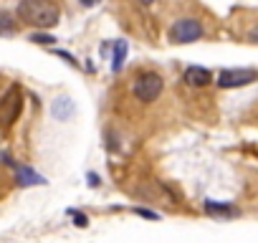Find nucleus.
I'll return each instance as SVG.
<instances>
[{"label": "nucleus", "mask_w": 258, "mask_h": 243, "mask_svg": "<svg viewBox=\"0 0 258 243\" xmlns=\"http://www.w3.org/2000/svg\"><path fill=\"white\" fill-rule=\"evenodd\" d=\"M16 16L33 28H53L61 21V11L51 0H21Z\"/></svg>", "instance_id": "1"}, {"label": "nucleus", "mask_w": 258, "mask_h": 243, "mask_svg": "<svg viewBox=\"0 0 258 243\" xmlns=\"http://www.w3.org/2000/svg\"><path fill=\"white\" fill-rule=\"evenodd\" d=\"M162 89H165V81H162V76L155 74V71L140 74V76L135 79V84H132V94H135L140 101H145V104H152V101L162 94Z\"/></svg>", "instance_id": "2"}, {"label": "nucleus", "mask_w": 258, "mask_h": 243, "mask_svg": "<svg viewBox=\"0 0 258 243\" xmlns=\"http://www.w3.org/2000/svg\"><path fill=\"white\" fill-rule=\"evenodd\" d=\"M21 109H23V94H21V86L13 84L3 96H0V125L3 127L13 125L21 114Z\"/></svg>", "instance_id": "3"}, {"label": "nucleus", "mask_w": 258, "mask_h": 243, "mask_svg": "<svg viewBox=\"0 0 258 243\" xmlns=\"http://www.w3.org/2000/svg\"><path fill=\"white\" fill-rule=\"evenodd\" d=\"M170 41L172 43H195L203 38V26L195 18H180L170 26Z\"/></svg>", "instance_id": "4"}, {"label": "nucleus", "mask_w": 258, "mask_h": 243, "mask_svg": "<svg viewBox=\"0 0 258 243\" xmlns=\"http://www.w3.org/2000/svg\"><path fill=\"white\" fill-rule=\"evenodd\" d=\"M258 79V71L253 69H225L218 74V86L220 89H238V86H248Z\"/></svg>", "instance_id": "5"}, {"label": "nucleus", "mask_w": 258, "mask_h": 243, "mask_svg": "<svg viewBox=\"0 0 258 243\" xmlns=\"http://www.w3.org/2000/svg\"><path fill=\"white\" fill-rule=\"evenodd\" d=\"M11 165H13V170H16V180H18V185H23V188H31V185H46V177L38 175L36 170H31V167H26V165H18V162H11Z\"/></svg>", "instance_id": "6"}, {"label": "nucleus", "mask_w": 258, "mask_h": 243, "mask_svg": "<svg viewBox=\"0 0 258 243\" xmlns=\"http://www.w3.org/2000/svg\"><path fill=\"white\" fill-rule=\"evenodd\" d=\"M182 81H185L187 86L200 89V86H208V84L213 81V74H210L208 69H203V66H190V69H185Z\"/></svg>", "instance_id": "7"}, {"label": "nucleus", "mask_w": 258, "mask_h": 243, "mask_svg": "<svg viewBox=\"0 0 258 243\" xmlns=\"http://www.w3.org/2000/svg\"><path fill=\"white\" fill-rule=\"evenodd\" d=\"M74 111H76V104H74L69 96H58V99H53V104H51V114H53L58 122H69V119L74 116Z\"/></svg>", "instance_id": "8"}, {"label": "nucleus", "mask_w": 258, "mask_h": 243, "mask_svg": "<svg viewBox=\"0 0 258 243\" xmlns=\"http://www.w3.org/2000/svg\"><path fill=\"white\" fill-rule=\"evenodd\" d=\"M126 51H129L126 41L119 38V41L114 43V56H111V71H114V74L121 71V66H124V61H126Z\"/></svg>", "instance_id": "9"}, {"label": "nucleus", "mask_w": 258, "mask_h": 243, "mask_svg": "<svg viewBox=\"0 0 258 243\" xmlns=\"http://www.w3.org/2000/svg\"><path fill=\"white\" fill-rule=\"evenodd\" d=\"M205 210L210 215H235L238 213L230 203H218V200H205Z\"/></svg>", "instance_id": "10"}, {"label": "nucleus", "mask_w": 258, "mask_h": 243, "mask_svg": "<svg viewBox=\"0 0 258 243\" xmlns=\"http://www.w3.org/2000/svg\"><path fill=\"white\" fill-rule=\"evenodd\" d=\"M16 33V21L11 13H0V36H11Z\"/></svg>", "instance_id": "11"}, {"label": "nucleus", "mask_w": 258, "mask_h": 243, "mask_svg": "<svg viewBox=\"0 0 258 243\" xmlns=\"http://www.w3.org/2000/svg\"><path fill=\"white\" fill-rule=\"evenodd\" d=\"M28 41H33V43H38V46H53V43H56V38L48 36V33H33Z\"/></svg>", "instance_id": "12"}, {"label": "nucleus", "mask_w": 258, "mask_h": 243, "mask_svg": "<svg viewBox=\"0 0 258 243\" xmlns=\"http://www.w3.org/2000/svg\"><path fill=\"white\" fill-rule=\"evenodd\" d=\"M71 215H74V223H76L79 228H86V225H89V218H86L84 213H76V210H71Z\"/></svg>", "instance_id": "13"}, {"label": "nucleus", "mask_w": 258, "mask_h": 243, "mask_svg": "<svg viewBox=\"0 0 258 243\" xmlns=\"http://www.w3.org/2000/svg\"><path fill=\"white\" fill-rule=\"evenodd\" d=\"M135 213H137V215H145V218H152V220H157V218H160L157 213H152V210H145V208H135Z\"/></svg>", "instance_id": "14"}, {"label": "nucleus", "mask_w": 258, "mask_h": 243, "mask_svg": "<svg viewBox=\"0 0 258 243\" xmlns=\"http://www.w3.org/2000/svg\"><path fill=\"white\" fill-rule=\"evenodd\" d=\"M86 177H89V185H91V188H96V185H99V183H101V180H99V175H96V172H89V175H86Z\"/></svg>", "instance_id": "15"}, {"label": "nucleus", "mask_w": 258, "mask_h": 243, "mask_svg": "<svg viewBox=\"0 0 258 243\" xmlns=\"http://www.w3.org/2000/svg\"><path fill=\"white\" fill-rule=\"evenodd\" d=\"M99 0H81V6H86V8H91V6H96Z\"/></svg>", "instance_id": "16"}, {"label": "nucleus", "mask_w": 258, "mask_h": 243, "mask_svg": "<svg viewBox=\"0 0 258 243\" xmlns=\"http://www.w3.org/2000/svg\"><path fill=\"white\" fill-rule=\"evenodd\" d=\"M250 41H255V43H258V31H253V33H250Z\"/></svg>", "instance_id": "17"}, {"label": "nucleus", "mask_w": 258, "mask_h": 243, "mask_svg": "<svg viewBox=\"0 0 258 243\" xmlns=\"http://www.w3.org/2000/svg\"><path fill=\"white\" fill-rule=\"evenodd\" d=\"M140 3H142V6H152V3H155V0H140Z\"/></svg>", "instance_id": "18"}]
</instances>
